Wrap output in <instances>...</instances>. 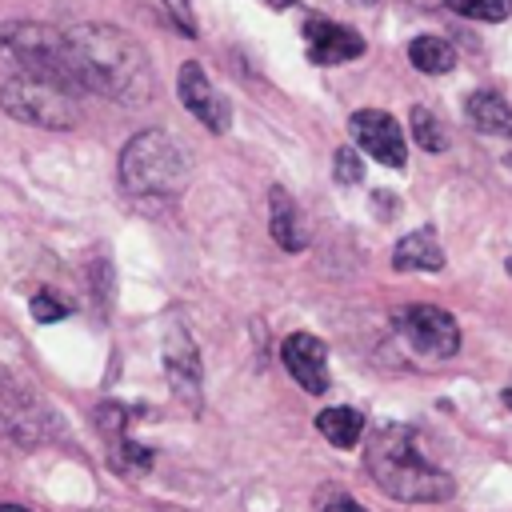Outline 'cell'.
<instances>
[{
	"mask_svg": "<svg viewBox=\"0 0 512 512\" xmlns=\"http://www.w3.org/2000/svg\"><path fill=\"white\" fill-rule=\"evenodd\" d=\"M448 8L456 16H468V20H484V24H496L512 12V0H448Z\"/></svg>",
	"mask_w": 512,
	"mask_h": 512,
	"instance_id": "ac0fdd59",
	"label": "cell"
},
{
	"mask_svg": "<svg viewBox=\"0 0 512 512\" xmlns=\"http://www.w3.org/2000/svg\"><path fill=\"white\" fill-rule=\"evenodd\" d=\"M176 92H180V104L208 128V132H228L232 124V112H228V100L212 88L208 72L196 64V60H184L180 64V76H176Z\"/></svg>",
	"mask_w": 512,
	"mask_h": 512,
	"instance_id": "52a82bcc",
	"label": "cell"
},
{
	"mask_svg": "<svg viewBox=\"0 0 512 512\" xmlns=\"http://www.w3.org/2000/svg\"><path fill=\"white\" fill-rule=\"evenodd\" d=\"M332 172H336V180H340V184H360V176H364V164H360V156H356L352 148H340V152H336V164H332Z\"/></svg>",
	"mask_w": 512,
	"mask_h": 512,
	"instance_id": "44dd1931",
	"label": "cell"
},
{
	"mask_svg": "<svg viewBox=\"0 0 512 512\" xmlns=\"http://www.w3.org/2000/svg\"><path fill=\"white\" fill-rule=\"evenodd\" d=\"M160 8L168 12V20H172V28H176L180 36H200V32H196L192 0H160Z\"/></svg>",
	"mask_w": 512,
	"mask_h": 512,
	"instance_id": "d6986e66",
	"label": "cell"
},
{
	"mask_svg": "<svg viewBox=\"0 0 512 512\" xmlns=\"http://www.w3.org/2000/svg\"><path fill=\"white\" fill-rule=\"evenodd\" d=\"M268 228H272V240H276L284 252H300V248L308 244L304 212H300V204H296L284 188H272V192H268Z\"/></svg>",
	"mask_w": 512,
	"mask_h": 512,
	"instance_id": "8fae6325",
	"label": "cell"
},
{
	"mask_svg": "<svg viewBox=\"0 0 512 512\" xmlns=\"http://www.w3.org/2000/svg\"><path fill=\"white\" fill-rule=\"evenodd\" d=\"M64 68L80 92H100L120 104H144L152 96L144 48L112 24L64 28Z\"/></svg>",
	"mask_w": 512,
	"mask_h": 512,
	"instance_id": "6da1fadb",
	"label": "cell"
},
{
	"mask_svg": "<svg viewBox=\"0 0 512 512\" xmlns=\"http://www.w3.org/2000/svg\"><path fill=\"white\" fill-rule=\"evenodd\" d=\"M316 428H320V436H324L332 448H356L360 436H364V416H360L356 408L336 404V408H324V412L316 416Z\"/></svg>",
	"mask_w": 512,
	"mask_h": 512,
	"instance_id": "9a60e30c",
	"label": "cell"
},
{
	"mask_svg": "<svg viewBox=\"0 0 512 512\" xmlns=\"http://www.w3.org/2000/svg\"><path fill=\"white\" fill-rule=\"evenodd\" d=\"M0 108L32 128H48V132H68L80 124V92L64 80L52 76H24L16 72L12 80L0 84Z\"/></svg>",
	"mask_w": 512,
	"mask_h": 512,
	"instance_id": "277c9868",
	"label": "cell"
},
{
	"mask_svg": "<svg viewBox=\"0 0 512 512\" xmlns=\"http://www.w3.org/2000/svg\"><path fill=\"white\" fill-rule=\"evenodd\" d=\"M0 512H28V508H12V504H4V508H0Z\"/></svg>",
	"mask_w": 512,
	"mask_h": 512,
	"instance_id": "d4e9b609",
	"label": "cell"
},
{
	"mask_svg": "<svg viewBox=\"0 0 512 512\" xmlns=\"http://www.w3.org/2000/svg\"><path fill=\"white\" fill-rule=\"evenodd\" d=\"M304 48L312 64H344L364 52V40L356 28H344L336 20H308L304 24Z\"/></svg>",
	"mask_w": 512,
	"mask_h": 512,
	"instance_id": "30bf717a",
	"label": "cell"
},
{
	"mask_svg": "<svg viewBox=\"0 0 512 512\" xmlns=\"http://www.w3.org/2000/svg\"><path fill=\"white\" fill-rule=\"evenodd\" d=\"M396 332L420 356H432V360H448L460 348V324L452 320V312H444L436 304H408L396 316Z\"/></svg>",
	"mask_w": 512,
	"mask_h": 512,
	"instance_id": "5b68a950",
	"label": "cell"
},
{
	"mask_svg": "<svg viewBox=\"0 0 512 512\" xmlns=\"http://www.w3.org/2000/svg\"><path fill=\"white\" fill-rule=\"evenodd\" d=\"M0 432L20 440V444H40L52 432V420L44 404L0 368Z\"/></svg>",
	"mask_w": 512,
	"mask_h": 512,
	"instance_id": "8992f818",
	"label": "cell"
},
{
	"mask_svg": "<svg viewBox=\"0 0 512 512\" xmlns=\"http://www.w3.org/2000/svg\"><path fill=\"white\" fill-rule=\"evenodd\" d=\"M364 464L372 472V480L404 504H432V500H448L452 496V476L432 464L416 440V428L408 424H380L368 436V452Z\"/></svg>",
	"mask_w": 512,
	"mask_h": 512,
	"instance_id": "7a4b0ae2",
	"label": "cell"
},
{
	"mask_svg": "<svg viewBox=\"0 0 512 512\" xmlns=\"http://www.w3.org/2000/svg\"><path fill=\"white\" fill-rule=\"evenodd\" d=\"M348 128H352V140L372 156V160H380V164H388V168H404V132H400V124L388 116V112H380V108H360V112H352V120H348Z\"/></svg>",
	"mask_w": 512,
	"mask_h": 512,
	"instance_id": "ba28073f",
	"label": "cell"
},
{
	"mask_svg": "<svg viewBox=\"0 0 512 512\" xmlns=\"http://www.w3.org/2000/svg\"><path fill=\"white\" fill-rule=\"evenodd\" d=\"M164 364H168L172 388H176L188 404H196V400H200V360H196L192 340H184V336L176 332L172 344H168V352H164Z\"/></svg>",
	"mask_w": 512,
	"mask_h": 512,
	"instance_id": "4fadbf2b",
	"label": "cell"
},
{
	"mask_svg": "<svg viewBox=\"0 0 512 512\" xmlns=\"http://www.w3.org/2000/svg\"><path fill=\"white\" fill-rule=\"evenodd\" d=\"M392 264L396 272H436L444 268V248L432 228H416L392 248Z\"/></svg>",
	"mask_w": 512,
	"mask_h": 512,
	"instance_id": "7c38bea8",
	"label": "cell"
},
{
	"mask_svg": "<svg viewBox=\"0 0 512 512\" xmlns=\"http://www.w3.org/2000/svg\"><path fill=\"white\" fill-rule=\"evenodd\" d=\"M320 512H364L352 496H332V500H324V508Z\"/></svg>",
	"mask_w": 512,
	"mask_h": 512,
	"instance_id": "7402d4cb",
	"label": "cell"
},
{
	"mask_svg": "<svg viewBox=\"0 0 512 512\" xmlns=\"http://www.w3.org/2000/svg\"><path fill=\"white\" fill-rule=\"evenodd\" d=\"M468 120L484 136H512V108L496 92H472L468 96Z\"/></svg>",
	"mask_w": 512,
	"mask_h": 512,
	"instance_id": "5bb4252c",
	"label": "cell"
},
{
	"mask_svg": "<svg viewBox=\"0 0 512 512\" xmlns=\"http://www.w3.org/2000/svg\"><path fill=\"white\" fill-rule=\"evenodd\" d=\"M68 316V304H60L48 288H40L36 296H32V320H40V324H56V320H64Z\"/></svg>",
	"mask_w": 512,
	"mask_h": 512,
	"instance_id": "ffe728a7",
	"label": "cell"
},
{
	"mask_svg": "<svg viewBox=\"0 0 512 512\" xmlns=\"http://www.w3.org/2000/svg\"><path fill=\"white\" fill-rule=\"evenodd\" d=\"M120 184H124V192H132L140 200H172L188 184V156L168 132L148 128L124 144Z\"/></svg>",
	"mask_w": 512,
	"mask_h": 512,
	"instance_id": "3957f363",
	"label": "cell"
},
{
	"mask_svg": "<svg viewBox=\"0 0 512 512\" xmlns=\"http://www.w3.org/2000/svg\"><path fill=\"white\" fill-rule=\"evenodd\" d=\"M412 136H416V144H420L424 152H444V144H448L440 120H436L428 108H412Z\"/></svg>",
	"mask_w": 512,
	"mask_h": 512,
	"instance_id": "e0dca14e",
	"label": "cell"
},
{
	"mask_svg": "<svg viewBox=\"0 0 512 512\" xmlns=\"http://www.w3.org/2000/svg\"><path fill=\"white\" fill-rule=\"evenodd\" d=\"M280 360H284L288 376H292L304 392H312V396L328 392V348H324L312 332H292V336L280 344Z\"/></svg>",
	"mask_w": 512,
	"mask_h": 512,
	"instance_id": "9c48e42d",
	"label": "cell"
},
{
	"mask_svg": "<svg viewBox=\"0 0 512 512\" xmlns=\"http://www.w3.org/2000/svg\"><path fill=\"white\" fill-rule=\"evenodd\" d=\"M268 4H272V8H288L292 0H268Z\"/></svg>",
	"mask_w": 512,
	"mask_h": 512,
	"instance_id": "cb8c5ba5",
	"label": "cell"
},
{
	"mask_svg": "<svg viewBox=\"0 0 512 512\" xmlns=\"http://www.w3.org/2000/svg\"><path fill=\"white\" fill-rule=\"evenodd\" d=\"M504 404H508V408H512V380H508V384H504Z\"/></svg>",
	"mask_w": 512,
	"mask_h": 512,
	"instance_id": "603a6c76",
	"label": "cell"
},
{
	"mask_svg": "<svg viewBox=\"0 0 512 512\" xmlns=\"http://www.w3.org/2000/svg\"><path fill=\"white\" fill-rule=\"evenodd\" d=\"M408 60H412L420 72H428V76H444V72H452V64H456V48H452L448 40H440V36H416V40L408 44Z\"/></svg>",
	"mask_w": 512,
	"mask_h": 512,
	"instance_id": "2e32d148",
	"label": "cell"
}]
</instances>
